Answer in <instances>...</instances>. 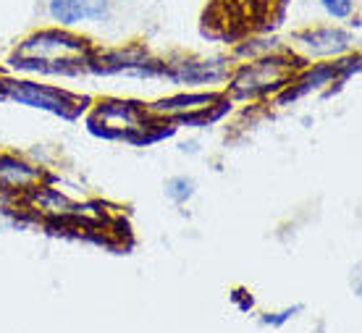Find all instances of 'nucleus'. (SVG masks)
I'll return each instance as SVG.
<instances>
[{
	"instance_id": "nucleus-1",
	"label": "nucleus",
	"mask_w": 362,
	"mask_h": 333,
	"mask_svg": "<svg viewBox=\"0 0 362 333\" xmlns=\"http://www.w3.org/2000/svg\"><path fill=\"white\" fill-rule=\"evenodd\" d=\"M92 50L87 40H79L66 32H40L32 35L18 45L13 55L16 69L40 74H76L82 69H90Z\"/></svg>"
},
{
	"instance_id": "nucleus-2",
	"label": "nucleus",
	"mask_w": 362,
	"mask_h": 333,
	"mask_svg": "<svg viewBox=\"0 0 362 333\" xmlns=\"http://www.w3.org/2000/svg\"><path fill=\"white\" fill-rule=\"evenodd\" d=\"M297 76V64L284 55H265L260 61L242 66L231 79L234 98H260L276 90H284Z\"/></svg>"
},
{
	"instance_id": "nucleus-3",
	"label": "nucleus",
	"mask_w": 362,
	"mask_h": 333,
	"mask_svg": "<svg viewBox=\"0 0 362 333\" xmlns=\"http://www.w3.org/2000/svg\"><path fill=\"white\" fill-rule=\"evenodd\" d=\"M0 92L6 98L21 103V105L47 110V113L64 118H74L82 110V100L79 98H74L64 90L47 87V84H37V81H0Z\"/></svg>"
},
{
	"instance_id": "nucleus-4",
	"label": "nucleus",
	"mask_w": 362,
	"mask_h": 333,
	"mask_svg": "<svg viewBox=\"0 0 362 333\" xmlns=\"http://www.w3.org/2000/svg\"><path fill=\"white\" fill-rule=\"evenodd\" d=\"M163 76L173 84H218L228 76L226 61H181L163 64Z\"/></svg>"
},
{
	"instance_id": "nucleus-5",
	"label": "nucleus",
	"mask_w": 362,
	"mask_h": 333,
	"mask_svg": "<svg viewBox=\"0 0 362 333\" xmlns=\"http://www.w3.org/2000/svg\"><path fill=\"white\" fill-rule=\"evenodd\" d=\"M218 103H221V95L216 92H189V95H173V98L158 100L147 108V113L160 118H184L205 108H213Z\"/></svg>"
},
{
	"instance_id": "nucleus-6",
	"label": "nucleus",
	"mask_w": 362,
	"mask_h": 333,
	"mask_svg": "<svg viewBox=\"0 0 362 333\" xmlns=\"http://www.w3.org/2000/svg\"><path fill=\"white\" fill-rule=\"evenodd\" d=\"M297 45L305 50V55H341L352 47V37L341 32L336 27H320V29H310V32H302L297 35Z\"/></svg>"
},
{
	"instance_id": "nucleus-7",
	"label": "nucleus",
	"mask_w": 362,
	"mask_h": 333,
	"mask_svg": "<svg viewBox=\"0 0 362 333\" xmlns=\"http://www.w3.org/2000/svg\"><path fill=\"white\" fill-rule=\"evenodd\" d=\"M42 173L16 155H0V189L3 192H32L40 187Z\"/></svg>"
},
{
	"instance_id": "nucleus-8",
	"label": "nucleus",
	"mask_w": 362,
	"mask_h": 333,
	"mask_svg": "<svg viewBox=\"0 0 362 333\" xmlns=\"http://www.w3.org/2000/svg\"><path fill=\"white\" fill-rule=\"evenodd\" d=\"M47 11L61 24H76L108 16V0H50Z\"/></svg>"
},
{
	"instance_id": "nucleus-9",
	"label": "nucleus",
	"mask_w": 362,
	"mask_h": 333,
	"mask_svg": "<svg viewBox=\"0 0 362 333\" xmlns=\"http://www.w3.org/2000/svg\"><path fill=\"white\" fill-rule=\"evenodd\" d=\"M194 189H197V184H194V179H189V176H173V179L165 181V194H168V199L176 202V205L189 202V199L194 197Z\"/></svg>"
},
{
	"instance_id": "nucleus-10",
	"label": "nucleus",
	"mask_w": 362,
	"mask_h": 333,
	"mask_svg": "<svg viewBox=\"0 0 362 333\" xmlns=\"http://www.w3.org/2000/svg\"><path fill=\"white\" fill-rule=\"evenodd\" d=\"M305 310V305H294V307H286V310H279V312H268V315L260 317V323L268 325V328H284V325L294 320Z\"/></svg>"
},
{
	"instance_id": "nucleus-11",
	"label": "nucleus",
	"mask_w": 362,
	"mask_h": 333,
	"mask_svg": "<svg viewBox=\"0 0 362 333\" xmlns=\"http://www.w3.org/2000/svg\"><path fill=\"white\" fill-rule=\"evenodd\" d=\"M320 6L326 8L328 16L334 18H349L354 11V0H320Z\"/></svg>"
}]
</instances>
